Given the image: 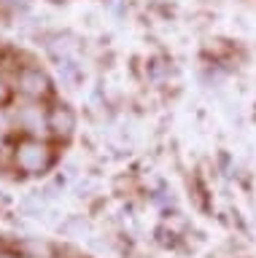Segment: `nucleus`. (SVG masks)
Segmentation results:
<instances>
[{
    "label": "nucleus",
    "instance_id": "4",
    "mask_svg": "<svg viewBox=\"0 0 256 258\" xmlns=\"http://www.w3.org/2000/svg\"><path fill=\"white\" fill-rule=\"evenodd\" d=\"M19 126L27 129V132H43L46 126H49V116H43V110L38 108V105H25V108L19 110Z\"/></svg>",
    "mask_w": 256,
    "mask_h": 258
},
{
    "label": "nucleus",
    "instance_id": "5",
    "mask_svg": "<svg viewBox=\"0 0 256 258\" xmlns=\"http://www.w3.org/2000/svg\"><path fill=\"white\" fill-rule=\"evenodd\" d=\"M6 94H9V89H6V84H3V78H0V100H6Z\"/></svg>",
    "mask_w": 256,
    "mask_h": 258
},
{
    "label": "nucleus",
    "instance_id": "3",
    "mask_svg": "<svg viewBox=\"0 0 256 258\" xmlns=\"http://www.w3.org/2000/svg\"><path fill=\"white\" fill-rule=\"evenodd\" d=\"M49 129L57 132L60 137H70L76 129V113L68 108V105H57L52 113H49Z\"/></svg>",
    "mask_w": 256,
    "mask_h": 258
},
{
    "label": "nucleus",
    "instance_id": "6",
    "mask_svg": "<svg viewBox=\"0 0 256 258\" xmlns=\"http://www.w3.org/2000/svg\"><path fill=\"white\" fill-rule=\"evenodd\" d=\"M6 126H9V121H6V116H3V113H0V132H3Z\"/></svg>",
    "mask_w": 256,
    "mask_h": 258
},
{
    "label": "nucleus",
    "instance_id": "1",
    "mask_svg": "<svg viewBox=\"0 0 256 258\" xmlns=\"http://www.w3.org/2000/svg\"><path fill=\"white\" fill-rule=\"evenodd\" d=\"M52 164V151L41 140H25L17 148V167L27 175H41Z\"/></svg>",
    "mask_w": 256,
    "mask_h": 258
},
{
    "label": "nucleus",
    "instance_id": "2",
    "mask_svg": "<svg viewBox=\"0 0 256 258\" xmlns=\"http://www.w3.org/2000/svg\"><path fill=\"white\" fill-rule=\"evenodd\" d=\"M17 86L22 94L33 97V100H41V97H46L52 92V81L41 68H25L17 76Z\"/></svg>",
    "mask_w": 256,
    "mask_h": 258
}]
</instances>
